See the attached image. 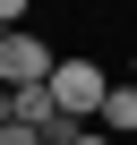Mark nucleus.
Here are the masks:
<instances>
[{"instance_id": "nucleus-1", "label": "nucleus", "mask_w": 137, "mask_h": 145, "mask_svg": "<svg viewBox=\"0 0 137 145\" xmlns=\"http://www.w3.org/2000/svg\"><path fill=\"white\" fill-rule=\"evenodd\" d=\"M43 86H51L60 120H77V128H86V120L103 111V94H111V77H103L94 60H51V77H43Z\"/></svg>"}, {"instance_id": "nucleus-2", "label": "nucleus", "mask_w": 137, "mask_h": 145, "mask_svg": "<svg viewBox=\"0 0 137 145\" xmlns=\"http://www.w3.org/2000/svg\"><path fill=\"white\" fill-rule=\"evenodd\" d=\"M43 77H51V43H43L34 26L0 34V86H9V94H26V86H43Z\"/></svg>"}, {"instance_id": "nucleus-3", "label": "nucleus", "mask_w": 137, "mask_h": 145, "mask_svg": "<svg viewBox=\"0 0 137 145\" xmlns=\"http://www.w3.org/2000/svg\"><path fill=\"white\" fill-rule=\"evenodd\" d=\"M94 128H103V137H137V86H111L103 111H94Z\"/></svg>"}, {"instance_id": "nucleus-4", "label": "nucleus", "mask_w": 137, "mask_h": 145, "mask_svg": "<svg viewBox=\"0 0 137 145\" xmlns=\"http://www.w3.org/2000/svg\"><path fill=\"white\" fill-rule=\"evenodd\" d=\"M26 9H34V0H0V34H17V26H26Z\"/></svg>"}, {"instance_id": "nucleus-5", "label": "nucleus", "mask_w": 137, "mask_h": 145, "mask_svg": "<svg viewBox=\"0 0 137 145\" xmlns=\"http://www.w3.org/2000/svg\"><path fill=\"white\" fill-rule=\"evenodd\" d=\"M0 145H43V137H34V128H17V120H9V128H0Z\"/></svg>"}, {"instance_id": "nucleus-6", "label": "nucleus", "mask_w": 137, "mask_h": 145, "mask_svg": "<svg viewBox=\"0 0 137 145\" xmlns=\"http://www.w3.org/2000/svg\"><path fill=\"white\" fill-rule=\"evenodd\" d=\"M68 145H120V137H103V128H77V137H68Z\"/></svg>"}, {"instance_id": "nucleus-7", "label": "nucleus", "mask_w": 137, "mask_h": 145, "mask_svg": "<svg viewBox=\"0 0 137 145\" xmlns=\"http://www.w3.org/2000/svg\"><path fill=\"white\" fill-rule=\"evenodd\" d=\"M0 128H9V86H0Z\"/></svg>"}]
</instances>
